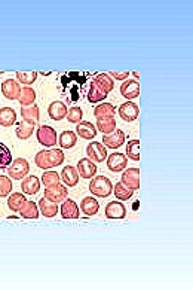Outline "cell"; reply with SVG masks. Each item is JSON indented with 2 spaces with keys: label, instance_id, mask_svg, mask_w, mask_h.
I'll return each mask as SVG.
<instances>
[{
  "label": "cell",
  "instance_id": "cell-1",
  "mask_svg": "<svg viewBox=\"0 0 193 290\" xmlns=\"http://www.w3.org/2000/svg\"><path fill=\"white\" fill-rule=\"evenodd\" d=\"M64 159H65L64 152L61 149H57V147L40 150L34 156L36 167H39L40 170H49V168L58 167L64 162Z\"/></svg>",
  "mask_w": 193,
  "mask_h": 290
},
{
  "label": "cell",
  "instance_id": "cell-2",
  "mask_svg": "<svg viewBox=\"0 0 193 290\" xmlns=\"http://www.w3.org/2000/svg\"><path fill=\"white\" fill-rule=\"evenodd\" d=\"M89 191L98 198H107L113 194V185L106 176H94L89 183Z\"/></svg>",
  "mask_w": 193,
  "mask_h": 290
},
{
  "label": "cell",
  "instance_id": "cell-3",
  "mask_svg": "<svg viewBox=\"0 0 193 290\" xmlns=\"http://www.w3.org/2000/svg\"><path fill=\"white\" fill-rule=\"evenodd\" d=\"M30 171V164L24 158H16L12 161V164L6 168L7 177L12 180H22Z\"/></svg>",
  "mask_w": 193,
  "mask_h": 290
},
{
  "label": "cell",
  "instance_id": "cell-4",
  "mask_svg": "<svg viewBox=\"0 0 193 290\" xmlns=\"http://www.w3.org/2000/svg\"><path fill=\"white\" fill-rule=\"evenodd\" d=\"M36 139L42 146H46V147L57 146V143H58L57 131L49 125H40L36 131Z\"/></svg>",
  "mask_w": 193,
  "mask_h": 290
},
{
  "label": "cell",
  "instance_id": "cell-5",
  "mask_svg": "<svg viewBox=\"0 0 193 290\" xmlns=\"http://www.w3.org/2000/svg\"><path fill=\"white\" fill-rule=\"evenodd\" d=\"M86 155H88L89 161L103 162V161H106V158H107V147H106L103 143L92 142V143H89L88 147H86Z\"/></svg>",
  "mask_w": 193,
  "mask_h": 290
},
{
  "label": "cell",
  "instance_id": "cell-6",
  "mask_svg": "<svg viewBox=\"0 0 193 290\" xmlns=\"http://www.w3.org/2000/svg\"><path fill=\"white\" fill-rule=\"evenodd\" d=\"M127 165H128V158L121 152H115V153L107 156V168L113 173L124 171L127 168Z\"/></svg>",
  "mask_w": 193,
  "mask_h": 290
},
{
  "label": "cell",
  "instance_id": "cell-7",
  "mask_svg": "<svg viewBox=\"0 0 193 290\" xmlns=\"http://www.w3.org/2000/svg\"><path fill=\"white\" fill-rule=\"evenodd\" d=\"M67 197H68V191L63 185H57L54 188H46V191H45V198L55 203V204L64 203L67 200Z\"/></svg>",
  "mask_w": 193,
  "mask_h": 290
},
{
  "label": "cell",
  "instance_id": "cell-8",
  "mask_svg": "<svg viewBox=\"0 0 193 290\" xmlns=\"http://www.w3.org/2000/svg\"><path fill=\"white\" fill-rule=\"evenodd\" d=\"M140 115V109L135 103L132 101H125L124 104L119 106V116L125 121V122H132L138 118Z\"/></svg>",
  "mask_w": 193,
  "mask_h": 290
},
{
  "label": "cell",
  "instance_id": "cell-9",
  "mask_svg": "<svg viewBox=\"0 0 193 290\" xmlns=\"http://www.w3.org/2000/svg\"><path fill=\"white\" fill-rule=\"evenodd\" d=\"M1 94L4 98L7 100H18L19 98V94H21V86L16 80L13 79H7L1 83Z\"/></svg>",
  "mask_w": 193,
  "mask_h": 290
},
{
  "label": "cell",
  "instance_id": "cell-10",
  "mask_svg": "<svg viewBox=\"0 0 193 290\" xmlns=\"http://www.w3.org/2000/svg\"><path fill=\"white\" fill-rule=\"evenodd\" d=\"M122 183L132 189V191H137L140 189V168H129V170H125L124 174H122Z\"/></svg>",
  "mask_w": 193,
  "mask_h": 290
},
{
  "label": "cell",
  "instance_id": "cell-11",
  "mask_svg": "<svg viewBox=\"0 0 193 290\" xmlns=\"http://www.w3.org/2000/svg\"><path fill=\"white\" fill-rule=\"evenodd\" d=\"M76 170L79 173V177H82V179H92L98 168H97V165L92 161H89L88 158H83V159H80L77 162V168Z\"/></svg>",
  "mask_w": 193,
  "mask_h": 290
},
{
  "label": "cell",
  "instance_id": "cell-12",
  "mask_svg": "<svg viewBox=\"0 0 193 290\" xmlns=\"http://www.w3.org/2000/svg\"><path fill=\"white\" fill-rule=\"evenodd\" d=\"M125 216H127V209L119 200L112 201L106 206V218L107 219H124Z\"/></svg>",
  "mask_w": 193,
  "mask_h": 290
},
{
  "label": "cell",
  "instance_id": "cell-13",
  "mask_svg": "<svg viewBox=\"0 0 193 290\" xmlns=\"http://www.w3.org/2000/svg\"><path fill=\"white\" fill-rule=\"evenodd\" d=\"M124 143H125V133L121 130H116V131H113V134L103 137V145L109 149H118V147L124 146Z\"/></svg>",
  "mask_w": 193,
  "mask_h": 290
},
{
  "label": "cell",
  "instance_id": "cell-14",
  "mask_svg": "<svg viewBox=\"0 0 193 290\" xmlns=\"http://www.w3.org/2000/svg\"><path fill=\"white\" fill-rule=\"evenodd\" d=\"M121 94L131 101L132 98H137L140 95V85L137 80H125L121 86Z\"/></svg>",
  "mask_w": 193,
  "mask_h": 290
},
{
  "label": "cell",
  "instance_id": "cell-15",
  "mask_svg": "<svg viewBox=\"0 0 193 290\" xmlns=\"http://www.w3.org/2000/svg\"><path fill=\"white\" fill-rule=\"evenodd\" d=\"M40 183L42 182L36 176H27L21 182V189L27 195H36L40 191Z\"/></svg>",
  "mask_w": 193,
  "mask_h": 290
},
{
  "label": "cell",
  "instance_id": "cell-16",
  "mask_svg": "<svg viewBox=\"0 0 193 290\" xmlns=\"http://www.w3.org/2000/svg\"><path fill=\"white\" fill-rule=\"evenodd\" d=\"M48 115L54 121H61L67 116V107L63 101H52L48 107Z\"/></svg>",
  "mask_w": 193,
  "mask_h": 290
},
{
  "label": "cell",
  "instance_id": "cell-17",
  "mask_svg": "<svg viewBox=\"0 0 193 290\" xmlns=\"http://www.w3.org/2000/svg\"><path fill=\"white\" fill-rule=\"evenodd\" d=\"M34 127H36V122H28V121H21L16 124L15 127V134L19 140H27L31 137L33 131H34Z\"/></svg>",
  "mask_w": 193,
  "mask_h": 290
},
{
  "label": "cell",
  "instance_id": "cell-18",
  "mask_svg": "<svg viewBox=\"0 0 193 290\" xmlns=\"http://www.w3.org/2000/svg\"><path fill=\"white\" fill-rule=\"evenodd\" d=\"M63 219H79V207L73 200H65L60 209Z\"/></svg>",
  "mask_w": 193,
  "mask_h": 290
},
{
  "label": "cell",
  "instance_id": "cell-19",
  "mask_svg": "<svg viewBox=\"0 0 193 290\" xmlns=\"http://www.w3.org/2000/svg\"><path fill=\"white\" fill-rule=\"evenodd\" d=\"M76 133L83 139V140H92L97 136V127L92 122H79L76 127Z\"/></svg>",
  "mask_w": 193,
  "mask_h": 290
},
{
  "label": "cell",
  "instance_id": "cell-20",
  "mask_svg": "<svg viewBox=\"0 0 193 290\" xmlns=\"http://www.w3.org/2000/svg\"><path fill=\"white\" fill-rule=\"evenodd\" d=\"M115 115H116V109L110 103L98 104L95 107V110H94V116L97 118V121H100V119H112V118H115Z\"/></svg>",
  "mask_w": 193,
  "mask_h": 290
},
{
  "label": "cell",
  "instance_id": "cell-21",
  "mask_svg": "<svg viewBox=\"0 0 193 290\" xmlns=\"http://www.w3.org/2000/svg\"><path fill=\"white\" fill-rule=\"evenodd\" d=\"M61 180H63L67 186L74 188V186L77 185V182H79V173H77V170H76L74 167H71V165L64 167L63 171H61Z\"/></svg>",
  "mask_w": 193,
  "mask_h": 290
},
{
  "label": "cell",
  "instance_id": "cell-22",
  "mask_svg": "<svg viewBox=\"0 0 193 290\" xmlns=\"http://www.w3.org/2000/svg\"><path fill=\"white\" fill-rule=\"evenodd\" d=\"M80 210L86 216H95L98 213V210H100V204H98V201L94 197H86L80 203Z\"/></svg>",
  "mask_w": 193,
  "mask_h": 290
},
{
  "label": "cell",
  "instance_id": "cell-23",
  "mask_svg": "<svg viewBox=\"0 0 193 290\" xmlns=\"http://www.w3.org/2000/svg\"><path fill=\"white\" fill-rule=\"evenodd\" d=\"M39 207V212L45 216V218H55L57 213H58V206L46 198H42L37 204Z\"/></svg>",
  "mask_w": 193,
  "mask_h": 290
},
{
  "label": "cell",
  "instance_id": "cell-24",
  "mask_svg": "<svg viewBox=\"0 0 193 290\" xmlns=\"http://www.w3.org/2000/svg\"><path fill=\"white\" fill-rule=\"evenodd\" d=\"M16 122V113L12 107H3L0 109V125L7 128L12 127Z\"/></svg>",
  "mask_w": 193,
  "mask_h": 290
},
{
  "label": "cell",
  "instance_id": "cell-25",
  "mask_svg": "<svg viewBox=\"0 0 193 290\" xmlns=\"http://www.w3.org/2000/svg\"><path fill=\"white\" fill-rule=\"evenodd\" d=\"M106 97H107V92L103 91L95 82H92L91 86H89V91H88V101L92 103V104H95V103L103 101Z\"/></svg>",
  "mask_w": 193,
  "mask_h": 290
},
{
  "label": "cell",
  "instance_id": "cell-26",
  "mask_svg": "<svg viewBox=\"0 0 193 290\" xmlns=\"http://www.w3.org/2000/svg\"><path fill=\"white\" fill-rule=\"evenodd\" d=\"M18 101H19V104L22 107H27V106L34 104V101H36V91L33 88H30V86L21 88V94H19Z\"/></svg>",
  "mask_w": 193,
  "mask_h": 290
},
{
  "label": "cell",
  "instance_id": "cell-27",
  "mask_svg": "<svg viewBox=\"0 0 193 290\" xmlns=\"http://www.w3.org/2000/svg\"><path fill=\"white\" fill-rule=\"evenodd\" d=\"M76 142H77V136L73 131H63L60 134L58 143L61 149H71L73 146H76Z\"/></svg>",
  "mask_w": 193,
  "mask_h": 290
},
{
  "label": "cell",
  "instance_id": "cell-28",
  "mask_svg": "<svg viewBox=\"0 0 193 290\" xmlns=\"http://www.w3.org/2000/svg\"><path fill=\"white\" fill-rule=\"evenodd\" d=\"M113 194L116 195V198H118L119 201H128V200L132 198L134 191L129 189V188H127L122 182H118V183L113 186Z\"/></svg>",
  "mask_w": 193,
  "mask_h": 290
},
{
  "label": "cell",
  "instance_id": "cell-29",
  "mask_svg": "<svg viewBox=\"0 0 193 290\" xmlns=\"http://www.w3.org/2000/svg\"><path fill=\"white\" fill-rule=\"evenodd\" d=\"M21 218L24 219H37L39 218V207L34 201H25L24 207L19 210Z\"/></svg>",
  "mask_w": 193,
  "mask_h": 290
},
{
  "label": "cell",
  "instance_id": "cell-30",
  "mask_svg": "<svg viewBox=\"0 0 193 290\" xmlns=\"http://www.w3.org/2000/svg\"><path fill=\"white\" fill-rule=\"evenodd\" d=\"M21 116L24 121H28V122H37L39 118H40V113H39V107L37 104H31V106H27V107H22L21 109Z\"/></svg>",
  "mask_w": 193,
  "mask_h": 290
},
{
  "label": "cell",
  "instance_id": "cell-31",
  "mask_svg": "<svg viewBox=\"0 0 193 290\" xmlns=\"http://www.w3.org/2000/svg\"><path fill=\"white\" fill-rule=\"evenodd\" d=\"M25 194H12L7 200V207L12 212H19L25 204Z\"/></svg>",
  "mask_w": 193,
  "mask_h": 290
},
{
  "label": "cell",
  "instance_id": "cell-32",
  "mask_svg": "<svg viewBox=\"0 0 193 290\" xmlns=\"http://www.w3.org/2000/svg\"><path fill=\"white\" fill-rule=\"evenodd\" d=\"M92 82H95L103 91H106L107 94L115 88V85H113V79L107 74V73H101V74H98Z\"/></svg>",
  "mask_w": 193,
  "mask_h": 290
},
{
  "label": "cell",
  "instance_id": "cell-33",
  "mask_svg": "<svg viewBox=\"0 0 193 290\" xmlns=\"http://www.w3.org/2000/svg\"><path fill=\"white\" fill-rule=\"evenodd\" d=\"M97 131H101L104 136H109L113 131H116V121H115V118L97 121Z\"/></svg>",
  "mask_w": 193,
  "mask_h": 290
},
{
  "label": "cell",
  "instance_id": "cell-34",
  "mask_svg": "<svg viewBox=\"0 0 193 290\" xmlns=\"http://www.w3.org/2000/svg\"><path fill=\"white\" fill-rule=\"evenodd\" d=\"M12 164V152L0 142V170H6Z\"/></svg>",
  "mask_w": 193,
  "mask_h": 290
},
{
  "label": "cell",
  "instance_id": "cell-35",
  "mask_svg": "<svg viewBox=\"0 0 193 290\" xmlns=\"http://www.w3.org/2000/svg\"><path fill=\"white\" fill-rule=\"evenodd\" d=\"M127 156L132 161H140V140H129L127 146Z\"/></svg>",
  "mask_w": 193,
  "mask_h": 290
},
{
  "label": "cell",
  "instance_id": "cell-36",
  "mask_svg": "<svg viewBox=\"0 0 193 290\" xmlns=\"http://www.w3.org/2000/svg\"><path fill=\"white\" fill-rule=\"evenodd\" d=\"M42 183L45 185V188H54L60 185V174L57 171H46L42 176Z\"/></svg>",
  "mask_w": 193,
  "mask_h": 290
},
{
  "label": "cell",
  "instance_id": "cell-37",
  "mask_svg": "<svg viewBox=\"0 0 193 290\" xmlns=\"http://www.w3.org/2000/svg\"><path fill=\"white\" fill-rule=\"evenodd\" d=\"M16 79L19 83L22 85H33L37 79V73L36 72H31V73H24V72H16Z\"/></svg>",
  "mask_w": 193,
  "mask_h": 290
},
{
  "label": "cell",
  "instance_id": "cell-38",
  "mask_svg": "<svg viewBox=\"0 0 193 290\" xmlns=\"http://www.w3.org/2000/svg\"><path fill=\"white\" fill-rule=\"evenodd\" d=\"M82 116H83V112L80 107H71L70 110H67V121L70 124H79L82 122Z\"/></svg>",
  "mask_w": 193,
  "mask_h": 290
},
{
  "label": "cell",
  "instance_id": "cell-39",
  "mask_svg": "<svg viewBox=\"0 0 193 290\" xmlns=\"http://www.w3.org/2000/svg\"><path fill=\"white\" fill-rule=\"evenodd\" d=\"M12 192V180L7 176H0V197H7Z\"/></svg>",
  "mask_w": 193,
  "mask_h": 290
},
{
  "label": "cell",
  "instance_id": "cell-40",
  "mask_svg": "<svg viewBox=\"0 0 193 290\" xmlns=\"http://www.w3.org/2000/svg\"><path fill=\"white\" fill-rule=\"evenodd\" d=\"M109 74L113 76V79H118V80H125L131 73L129 72H110Z\"/></svg>",
  "mask_w": 193,
  "mask_h": 290
},
{
  "label": "cell",
  "instance_id": "cell-41",
  "mask_svg": "<svg viewBox=\"0 0 193 290\" xmlns=\"http://www.w3.org/2000/svg\"><path fill=\"white\" fill-rule=\"evenodd\" d=\"M132 74H134V77H135V80H137V79L140 77V73H138V72H134Z\"/></svg>",
  "mask_w": 193,
  "mask_h": 290
}]
</instances>
